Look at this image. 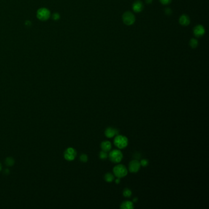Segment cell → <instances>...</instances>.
I'll return each mask as SVG.
<instances>
[{"mask_svg":"<svg viewBox=\"0 0 209 209\" xmlns=\"http://www.w3.org/2000/svg\"><path fill=\"white\" fill-rule=\"evenodd\" d=\"M114 144L120 149L126 148L128 145V138L123 135H116L114 139Z\"/></svg>","mask_w":209,"mask_h":209,"instance_id":"obj_1","label":"cell"},{"mask_svg":"<svg viewBox=\"0 0 209 209\" xmlns=\"http://www.w3.org/2000/svg\"><path fill=\"white\" fill-rule=\"evenodd\" d=\"M120 178H116V179L115 180V183H116V184H119V183H120Z\"/></svg>","mask_w":209,"mask_h":209,"instance_id":"obj_23","label":"cell"},{"mask_svg":"<svg viewBox=\"0 0 209 209\" xmlns=\"http://www.w3.org/2000/svg\"><path fill=\"white\" fill-rule=\"evenodd\" d=\"M179 22L183 26H188L190 23V19L187 15L183 14L180 17Z\"/></svg>","mask_w":209,"mask_h":209,"instance_id":"obj_10","label":"cell"},{"mask_svg":"<svg viewBox=\"0 0 209 209\" xmlns=\"http://www.w3.org/2000/svg\"><path fill=\"white\" fill-rule=\"evenodd\" d=\"M114 175L117 178H123L128 174V170L126 167L123 164H118L115 166L113 169Z\"/></svg>","mask_w":209,"mask_h":209,"instance_id":"obj_2","label":"cell"},{"mask_svg":"<svg viewBox=\"0 0 209 209\" xmlns=\"http://www.w3.org/2000/svg\"><path fill=\"white\" fill-rule=\"evenodd\" d=\"M140 162L137 160H134L131 161L129 164V170L132 173H136L139 170L140 168Z\"/></svg>","mask_w":209,"mask_h":209,"instance_id":"obj_5","label":"cell"},{"mask_svg":"<svg viewBox=\"0 0 209 209\" xmlns=\"http://www.w3.org/2000/svg\"><path fill=\"white\" fill-rule=\"evenodd\" d=\"M164 12L167 15H170L171 14H172V10H171L170 8L168 7L164 10Z\"/></svg>","mask_w":209,"mask_h":209,"instance_id":"obj_22","label":"cell"},{"mask_svg":"<svg viewBox=\"0 0 209 209\" xmlns=\"http://www.w3.org/2000/svg\"><path fill=\"white\" fill-rule=\"evenodd\" d=\"M137 198H134L133 199V202H137Z\"/></svg>","mask_w":209,"mask_h":209,"instance_id":"obj_25","label":"cell"},{"mask_svg":"<svg viewBox=\"0 0 209 209\" xmlns=\"http://www.w3.org/2000/svg\"><path fill=\"white\" fill-rule=\"evenodd\" d=\"M198 45V41L197 39H196L194 38H192L190 41V45L193 49H195L196 47H197V46Z\"/></svg>","mask_w":209,"mask_h":209,"instance_id":"obj_15","label":"cell"},{"mask_svg":"<svg viewBox=\"0 0 209 209\" xmlns=\"http://www.w3.org/2000/svg\"><path fill=\"white\" fill-rule=\"evenodd\" d=\"M101 147L103 151L108 152H109L112 148V144L109 141H104L101 144Z\"/></svg>","mask_w":209,"mask_h":209,"instance_id":"obj_11","label":"cell"},{"mask_svg":"<svg viewBox=\"0 0 209 209\" xmlns=\"http://www.w3.org/2000/svg\"><path fill=\"white\" fill-rule=\"evenodd\" d=\"M80 160L82 162H87L88 161V156L85 154H82V155L80 156Z\"/></svg>","mask_w":209,"mask_h":209,"instance_id":"obj_20","label":"cell"},{"mask_svg":"<svg viewBox=\"0 0 209 209\" xmlns=\"http://www.w3.org/2000/svg\"><path fill=\"white\" fill-rule=\"evenodd\" d=\"M193 32L196 37L202 36L205 34V28L201 25H198L194 28Z\"/></svg>","mask_w":209,"mask_h":209,"instance_id":"obj_7","label":"cell"},{"mask_svg":"<svg viewBox=\"0 0 209 209\" xmlns=\"http://www.w3.org/2000/svg\"><path fill=\"white\" fill-rule=\"evenodd\" d=\"M123 194L125 198H129L132 195V191L128 188H125L123 192Z\"/></svg>","mask_w":209,"mask_h":209,"instance_id":"obj_16","label":"cell"},{"mask_svg":"<svg viewBox=\"0 0 209 209\" xmlns=\"http://www.w3.org/2000/svg\"><path fill=\"white\" fill-rule=\"evenodd\" d=\"M77 155V152L75 149L73 148H68L65 153V158L68 161H73Z\"/></svg>","mask_w":209,"mask_h":209,"instance_id":"obj_6","label":"cell"},{"mask_svg":"<svg viewBox=\"0 0 209 209\" xmlns=\"http://www.w3.org/2000/svg\"><path fill=\"white\" fill-rule=\"evenodd\" d=\"M118 134V131L116 129L113 128L111 127L107 128L105 131V135L108 138H112L114 137L115 135Z\"/></svg>","mask_w":209,"mask_h":209,"instance_id":"obj_8","label":"cell"},{"mask_svg":"<svg viewBox=\"0 0 209 209\" xmlns=\"http://www.w3.org/2000/svg\"><path fill=\"white\" fill-rule=\"evenodd\" d=\"M134 204L132 202L126 200V201H124L120 206V208L122 209H133L134 208Z\"/></svg>","mask_w":209,"mask_h":209,"instance_id":"obj_13","label":"cell"},{"mask_svg":"<svg viewBox=\"0 0 209 209\" xmlns=\"http://www.w3.org/2000/svg\"><path fill=\"white\" fill-rule=\"evenodd\" d=\"M148 163H149L148 161L147 160H146V159H143V160H142L140 162V166L142 167H147L148 165Z\"/></svg>","mask_w":209,"mask_h":209,"instance_id":"obj_18","label":"cell"},{"mask_svg":"<svg viewBox=\"0 0 209 209\" xmlns=\"http://www.w3.org/2000/svg\"><path fill=\"white\" fill-rule=\"evenodd\" d=\"M136 18L135 16L132 12L127 11L125 12L123 15V21L124 24L126 25H131L134 23L135 22Z\"/></svg>","mask_w":209,"mask_h":209,"instance_id":"obj_4","label":"cell"},{"mask_svg":"<svg viewBox=\"0 0 209 209\" xmlns=\"http://www.w3.org/2000/svg\"><path fill=\"white\" fill-rule=\"evenodd\" d=\"M153 1V0H145V2L147 3V4H150L152 3Z\"/></svg>","mask_w":209,"mask_h":209,"instance_id":"obj_24","label":"cell"},{"mask_svg":"<svg viewBox=\"0 0 209 209\" xmlns=\"http://www.w3.org/2000/svg\"><path fill=\"white\" fill-rule=\"evenodd\" d=\"M39 18L42 20L47 19L49 16V12L45 9H41L39 11L38 14H37Z\"/></svg>","mask_w":209,"mask_h":209,"instance_id":"obj_12","label":"cell"},{"mask_svg":"<svg viewBox=\"0 0 209 209\" xmlns=\"http://www.w3.org/2000/svg\"><path fill=\"white\" fill-rule=\"evenodd\" d=\"M160 1L162 4V5H167L170 3V2L172 1V0H160Z\"/></svg>","mask_w":209,"mask_h":209,"instance_id":"obj_21","label":"cell"},{"mask_svg":"<svg viewBox=\"0 0 209 209\" xmlns=\"http://www.w3.org/2000/svg\"><path fill=\"white\" fill-rule=\"evenodd\" d=\"M110 160L114 162V163H118L123 159V153L119 150H114L111 152H110L109 155Z\"/></svg>","mask_w":209,"mask_h":209,"instance_id":"obj_3","label":"cell"},{"mask_svg":"<svg viewBox=\"0 0 209 209\" xmlns=\"http://www.w3.org/2000/svg\"><path fill=\"white\" fill-rule=\"evenodd\" d=\"M104 180H105L108 183L112 182L114 181V176L111 173H107L105 174V175H104Z\"/></svg>","mask_w":209,"mask_h":209,"instance_id":"obj_14","label":"cell"},{"mask_svg":"<svg viewBox=\"0 0 209 209\" xmlns=\"http://www.w3.org/2000/svg\"><path fill=\"white\" fill-rule=\"evenodd\" d=\"M107 157L108 154L107 152L103 151V150L99 153V158L101 159V160H106V159L107 158Z\"/></svg>","mask_w":209,"mask_h":209,"instance_id":"obj_17","label":"cell"},{"mask_svg":"<svg viewBox=\"0 0 209 209\" xmlns=\"http://www.w3.org/2000/svg\"><path fill=\"white\" fill-rule=\"evenodd\" d=\"M144 9L143 3L139 0H137L132 5V9L136 12H140Z\"/></svg>","mask_w":209,"mask_h":209,"instance_id":"obj_9","label":"cell"},{"mask_svg":"<svg viewBox=\"0 0 209 209\" xmlns=\"http://www.w3.org/2000/svg\"><path fill=\"white\" fill-rule=\"evenodd\" d=\"M1 169V164H0V170Z\"/></svg>","mask_w":209,"mask_h":209,"instance_id":"obj_26","label":"cell"},{"mask_svg":"<svg viewBox=\"0 0 209 209\" xmlns=\"http://www.w3.org/2000/svg\"><path fill=\"white\" fill-rule=\"evenodd\" d=\"M14 162V160L11 158H8L6 159V163L7 164V166L13 165Z\"/></svg>","mask_w":209,"mask_h":209,"instance_id":"obj_19","label":"cell"}]
</instances>
